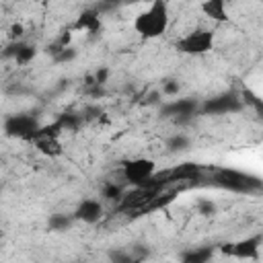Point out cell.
<instances>
[{
	"label": "cell",
	"instance_id": "obj_15",
	"mask_svg": "<svg viewBox=\"0 0 263 263\" xmlns=\"http://www.w3.org/2000/svg\"><path fill=\"white\" fill-rule=\"evenodd\" d=\"M166 150L168 152H185V150H189V146H191V138L187 136V134H173V136H168L166 138Z\"/></svg>",
	"mask_w": 263,
	"mask_h": 263
},
{
	"label": "cell",
	"instance_id": "obj_10",
	"mask_svg": "<svg viewBox=\"0 0 263 263\" xmlns=\"http://www.w3.org/2000/svg\"><path fill=\"white\" fill-rule=\"evenodd\" d=\"M72 29H74V31H84V33H88L90 37L99 35V33L103 31L101 12H99L97 8H86V10H82V12L76 16V21L72 23Z\"/></svg>",
	"mask_w": 263,
	"mask_h": 263
},
{
	"label": "cell",
	"instance_id": "obj_9",
	"mask_svg": "<svg viewBox=\"0 0 263 263\" xmlns=\"http://www.w3.org/2000/svg\"><path fill=\"white\" fill-rule=\"evenodd\" d=\"M74 220L84 222V224H97L103 218V201L95 199V197H86L82 201H78V205L72 212Z\"/></svg>",
	"mask_w": 263,
	"mask_h": 263
},
{
	"label": "cell",
	"instance_id": "obj_26",
	"mask_svg": "<svg viewBox=\"0 0 263 263\" xmlns=\"http://www.w3.org/2000/svg\"><path fill=\"white\" fill-rule=\"evenodd\" d=\"M125 2H127V4H129V2H140V0H125Z\"/></svg>",
	"mask_w": 263,
	"mask_h": 263
},
{
	"label": "cell",
	"instance_id": "obj_17",
	"mask_svg": "<svg viewBox=\"0 0 263 263\" xmlns=\"http://www.w3.org/2000/svg\"><path fill=\"white\" fill-rule=\"evenodd\" d=\"M175 179H195L199 175V166L195 162H183L181 166H177L173 173H171Z\"/></svg>",
	"mask_w": 263,
	"mask_h": 263
},
{
	"label": "cell",
	"instance_id": "obj_23",
	"mask_svg": "<svg viewBox=\"0 0 263 263\" xmlns=\"http://www.w3.org/2000/svg\"><path fill=\"white\" fill-rule=\"evenodd\" d=\"M197 212L201 216H212V214H216V203L214 201H208V199H201L197 203Z\"/></svg>",
	"mask_w": 263,
	"mask_h": 263
},
{
	"label": "cell",
	"instance_id": "obj_12",
	"mask_svg": "<svg viewBox=\"0 0 263 263\" xmlns=\"http://www.w3.org/2000/svg\"><path fill=\"white\" fill-rule=\"evenodd\" d=\"M199 10H201L203 16L212 18L214 23H228L226 0H201Z\"/></svg>",
	"mask_w": 263,
	"mask_h": 263
},
{
	"label": "cell",
	"instance_id": "obj_24",
	"mask_svg": "<svg viewBox=\"0 0 263 263\" xmlns=\"http://www.w3.org/2000/svg\"><path fill=\"white\" fill-rule=\"evenodd\" d=\"M23 31H25V27H23L21 23H14V25L10 27V33H8V37H10L12 41H16V39L23 35Z\"/></svg>",
	"mask_w": 263,
	"mask_h": 263
},
{
	"label": "cell",
	"instance_id": "obj_2",
	"mask_svg": "<svg viewBox=\"0 0 263 263\" xmlns=\"http://www.w3.org/2000/svg\"><path fill=\"white\" fill-rule=\"evenodd\" d=\"M214 45H216V35L212 29H193L187 35L179 37L173 47L185 55H203L212 51Z\"/></svg>",
	"mask_w": 263,
	"mask_h": 263
},
{
	"label": "cell",
	"instance_id": "obj_20",
	"mask_svg": "<svg viewBox=\"0 0 263 263\" xmlns=\"http://www.w3.org/2000/svg\"><path fill=\"white\" fill-rule=\"evenodd\" d=\"M76 49L72 47V45H68V47H64V49H60L58 53H53V62L55 64H68V62H72V60H76Z\"/></svg>",
	"mask_w": 263,
	"mask_h": 263
},
{
	"label": "cell",
	"instance_id": "obj_5",
	"mask_svg": "<svg viewBox=\"0 0 263 263\" xmlns=\"http://www.w3.org/2000/svg\"><path fill=\"white\" fill-rule=\"evenodd\" d=\"M242 109V101L234 92H222L216 97L205 99L199 103V113L203 115H228V113H238Z\"/></svg>",
	"mask_w": 263,
	"mask_h": 263
},
{
	"label": "cell",
	"instance_id": "obj_4",
	"mask_svg": "<svg viewBox=\"0 0 263 263\" xmlns=\"http://www.w3.org/2000/svg\"><path fill=\"white\" fill-rule=\"evenodd\" d=\"M154 173H156V162L152 158H144V156L125 160L123 168H121L123 179L134 187H146L154 179Z\"/></svg>",
	"mask_w": 263,
	"mask_h": 263
},
{
	"label": "cell",
	"instance_id": "obj_19",
	"mask_svg": "<svg viewBox=\"0 0 263 263\" xmlns=\"http://www.w3.org/2000/svg\"><path fill=\"white\" fill-rule=\"evenodd\" d=\"M158 90L162 97H177L181 92V82L177 78H164Z\"/></svg>",
	"mask_w": 263,
	"mask_h": 263
},
{
	"label": "cell",
	"instance_id": "obj_21",
	"mask_svg": "<svg viewBox=\"0 0 263 263\" xmlns=\"http://www.w3.org/2000/svg\"><path fill=\"white\" fill-rule=\"evenodd\" d=\"M92 80H95V86H105L107 80H109V68L107 66L97 68L95 74H92Z\"/></svg>",
	"mask_w": 263,
	"mask_h": 263
},
{
	"label": "cell",
	"instance_id": "obj_11",
	"mask_svg": "<svg viewBox=\"0 0 263 263\" xmlns=\"http://www.w3.org/2000/svg\"><path fill=\"white\" fill-rule=\"evenodd\" d=\"M4 58H12L18 66H27L29 62H33V58L37 55V49L35 45H29L25 41H12L4 51H2Z\"/></svg>",
	"mask_w": 263,
	"mask_h": 263
},
{
	"label": "cell",
	"instance_id": "obj_13",
	"mask_svg": "<svg viewBox=\"0 0 263 263\" xmlns=\"http://www.w3.org/2000/svg\"><path fill=\"white\" fill-rule=\"evenodd\" d=\"M212 257H214L212 247H193L181 253V261L185 263H208Z\"/></svg>",
	"mask_w": 263,
	"mask_h": 263
},
{
	"label": "cell",
	"instance_id": "obj_8",
	"mask_svg": "<svg viewBox=\"0 0 263 263\" xmlns=\"http://www.w3.org/2000/svg\"><path fill=\"white\" fill-rule=\"evenodd\" d=\"M197 109H199V103L193 97H185V99H175L171 103L160 105V115L162 117H173V119L181 121V119L193 117L197 113Z\"/></svg>",
	"mask_w": 263,
	"mask_h": 263
},
{
	"label": "cell",
	"instance_id": "obj_25",
	"mask_svg": "<svg viewBox=\"0 0 263 263\" xmlns=\"http://www.w3.org/2000/svg\"><path fill=\"white\" fill-rule=\"evenodd\" d=\"M160 101H162V95H160V90H152L148 97H146V105H160Z\"/></svg>",
	"mask_w": 263,
	"mask_h": 263
},
{
	"label": "cell",
	"instance_id": "obj_1",
	"mask_svg": "<svg viewBox=\"0 0 263 263\" xmlns=\"http://www.w3.org/2000/svg\"><path fill=\"white\" fill-rule=\"evenodd\" d=\"M171 23L168 2L166 0H150L148 8L136 14L134 18V31L142 39H156L166 33Z\"/></svg>",
	"mask_w": 263,
	"mask_h": 263
},
{
	"label": "cell",
	"instance_id": "obj_7",
	"mask_svg": "<svg viewBox=\"0 0 263 263\" xmlns=\"http://www.w3.org/2000/svg\"><path fill=\"white\" fill-rule=\"evenodd\" d=\"M261 245H263V236H261V234H255V236L242 238V240H238V242L224 245V247H222V253L232 255V257H236V259H259Z\"/></svg>",
	"mask_w": 263,
	"mask_h": 263
},
{
	"label": "cell",
	"instance_id": "obj_18",
	"mask_svg": "<svg viewBox=\"0 0 263 263\" xmlns=\"http://www.w3.org/2000/svg\"><path fill=\"white\" fill-rule=\"evenodd\" d=\"M101 197L107 199V201H117L123 197V189L121 185H115V183H105L103 189H101Z\"/></svg>",
	"mask_w": 263,
	"mask_h": 263
},
{
	"label": "cell",
	"instance_id": "obj_6",
	"mask_svg": "<svg viewBox=\"0 0 263 263\" xmlns=\"http://www.w3.org/2000/svg\"><path fill=\"white\" fill-rule=\"evenodd\" d=\"M216 185H220L224 189H230V191L245 193V191L257 189L259 187V181L255 177L245 175V173H238V171H232V168H222L216 175Z\"/></svg>",
	"mask_w": 263,
	"mask_h": 263
},
{
	"label": "cell",
	"instance_id": "obj_14",
	"mask_svg": "<svg viewBox=\"0 0 263 263\" xmlns=\"http://www.w3.org/2000/svg\"><path fill=\"white\" fill-rule=\"evenodd\" d=\"M33 144L43 156L53 158V156H60L64 152V148L60 144V138H37V140H33Z\"/></svg>",
	"mask_w": 263,
	"mask_h": 263
},
{
	"label": "cell",
	"instance_id": "obj_3",
	"mask_svg": "<svg viewBox=\"0 0 263 263\" xmlns=\"http://www.w3.org/2000/svg\"><path fill=\"white\" fill-rule=\"evenodd\" d=\"M41 125L39 115L33 111H25V113H12L4 119L2 129L8 138H16V140H31V136L37 132V127Z\"/></svg>",
	"mask_w": 263,
	"mask_h": 263
},
{
	"label": "cell",
	"instance_id": "obj_16",
	"mask_svg": "<svg viewBox=\"0 0 263 263\" xmlns=\"http://www.w3.org/2000/svg\"><path fill=\"white\" fill-rule=\"evenodd\" d=\"M74 222H76V220H74L72 214H70V216H66V214H51L49 220H47V228H49L51 232H64V230H68Z\"/></svg>",
	"mask_w": 263,
	"mask_h": 263
},
{
	"label": "cell",
	"instance_id": "obj_22",
	"mask_svg": "<svg viewBox=\"0 0 263 263\" xmlns=\"http://www.w3.org/2000/svg\"><path fill=\"white\" fill-rule=\"evenodd\" d=\"M109 259L115 261V263H132L134 261V257H132L129 251H111L109 253Z\"/></svg>",
	"mask_w": 263,
	"mask_h": 263
}]
</instances>
